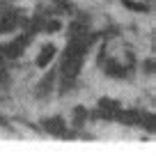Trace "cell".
Wrapping results in <instances>:
<instances>
[{
  "label": "cell",
  "instance_id": "obj_2",
  "mask_svg": "<svg viewBox=\"0 0 156 156\" xmlns=\"http://www.w3.org/2000/svg\"><path fill=\"white\" fill-rule=\"evenodd\" d=\"M46 126H48V131H53V133H60V136H64V124H62V119H58V117H55V119H48V122H44Z\"/></svg>",
  "mask_w": 156,
  "mask_h": 156
},
{
  "label": "cell",
  "instance_id": "obj_1",
  "mask_svg": "<svg viewBox=\"0 0 156 156\" xmlns=\"http://www.w3.org/2000/svg\"><path fill=\"white\" fill-rule=\"evenodd\" d=\"M53 55H55V46H53V44H46L44 48H41V53L37 55L34 64H37V67H46V64L53 60Z\"/></svg>",
  "mask_w": 156,
  "mask_h": 156
}]
</instances>
